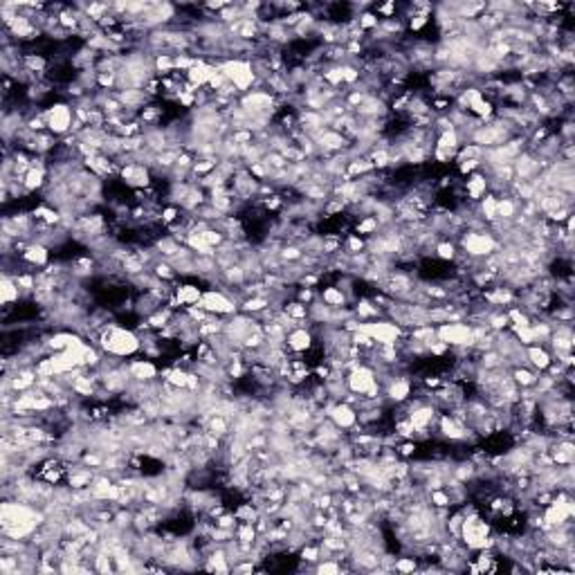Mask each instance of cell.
Wrapping results in <instances>:
<instances>
[{
  "mask_svg": "<svg viewBox=\"0 0 575 575\" xmlns=\"http://www.w3.org/2000/svg\"><path fill=\"white\" fill-rule=\"evenodd\" d=\"M477 207H479V214L483 218V223H486L488 227L492 223H497V196L488 191V194L477 203Z\"/></svg>",
  "mask_w": 575,
  "mask_h": 575,
  "instance_id": "cell-23",
  "label": "cell"
},
{
  "mask_svg": "<svg viewBox=\"0 0 575 575\" xmlns=\"http://www.w3.org/2000/svg\"><path fill=\"white\" fill-rule=\"evenodd\" d=\"M45 122L47 130L59 139L72 133L75 126V108L70 102H54L45 108Z\"/></svg>",
  "mask_w": 575,
  "mask_h": 575,
  "instance_id": "cell-4",
  "label": "cell"
},
{
  "mask_svg": "<svg viewBox=\"0 0 575 575\" xmlns=\"http://www.w3.org/2000/svg\"><path fill=\"white\" fill-rule=\"evenodd\" d=\"M49 252H52V250H49L47 245L32 240V243H29L25 247V252L21 254V261L29 270L36 272V268H47L49 266Z\"/></svg>",
  "mask_w": 575,
  "mask_h": 575,
  "instance_id": "cell-14",
  "label": "cell"
},
{
  "mask_svg": "<svg viewBox=\"0 0 575 575\" xmlns=\"http://www.w3.org/2000/svg\"><path fill=\"white\" fill-rule=\"evenodd\" d=\"M427 501H429V506H434V508H452L450 494H447L445 488L429 490V492H427Z\"/></svg>",
  "mask_w": 575,
  "mask_h": 575,
  "instance_id": "cell-30",
  "label": "cell"
},
{
  "mask_svg": "<svg viewBox=\"0 0 575 575\" xmlns=\"http://www.w3.org/2000/svg\"><path fill=\"white\" fill-rule=\"evenodd\" d=\"M151 272H153V277H158L160 281H164V284H176V279H178L176 268L164 259H158L155 263L151 266Z\"/></svg>",
  "mask_w": 575,
  "mask_h": 575,
  "instance_id": "cell-25",
  "label": "cell"
},
{
  "mask_svg": "<svg viewBox=\"0 0 575 575\" xmlns=\"http://www.w3.org/2000/svg\"><path fill=\"white\" fill-rule=\"evenodd\" d=\"M526 362H528V367L532 371H537V373H544L549 369V365L553 362V355H551V351L546 346H542V344H530L526 346Z\"/></svg>",
  "mask_w": 575,
  "mask_h": 575,
  "instance_id": "cell-16",
  "label": "cell"
},
{
  "mask_svg": "<svg viewBox=\"0 0 575 575\" xmlns=\"http://www.w3.org/2000/svg\"><path fill=\"white\" fill-rule=\"evenodd\" d=\"M270 306L272 304H270L268 295H256V297H247V299L240 301L238 312H245V315H252V317H261Z\"/></svg>",
  "mask_w": 575,
  "mask_h": 575,
  "instance_id": "cell-19",
  "label": "cell"
},
{
  "mask_svg": "<svg viewBox=\"0 0 575 575\" xmlns=\"http://www.w3.org/2000/svg\"><path fill=\"white\" fill-rule=\"evenodd\" d=\"M315 344H317L315 332H312L308 326L292 328L286 335V348L292 353V355H304V353L315 348Z\"/></svg>",
  "mask_w": 575,
  "mask_h": 575,
  "instance_id": "cell-8",
  "label": "cell"
},
{
  "mask_svg": "<svg viewBox=\"0 0 575 575\" xmlns=\"http://www.w3.org/2000/svg\"><path fill=\"white\" fill-rule=\"evenodd\" d=\"M459 256V245L457 240H450V238H440L436 247H434V259H438L440 263H454Z\"/></svg>",
  "mask_w": 575,
  "mask_h": 575,
  "instance_id": "cell-21",
  "label": "cell"
},
{
  "mask_svg": "<svg viewBox=\"0 0 575 575\" xmlns=\"http://www.w3.org/2000/svg\"><path fill=\"white\" fill-rule=\"evenodd\" d=\"M459 250L463 254H468L472 259H486L494 252H499L501 243L497 240V236L492 234L490 227L486 229H466L461 234V238L457 240Z\"/></svg>",
  "mask_w": 575,
  "mask_h": 575,
  "instance_id": "cell-2",
  "label": "cell"
},
{
  "mask_svg": "<svg viewBox=\"0 0 575 575\" xmlns=\"http://www.w3.org/2000/svg\"><path fill=\"white\" fill-rule=\"evenodd\" d=\"M360 330L365 332V335H369L376 344H398V342L405 337V330H402L396 321H391L389 317L360 321Z\"/></svg>",
  "mask_w": 575,
  "mask_h": 575,
  "instance_id": "cell-5",
  "label": "cell"
},
{
  "mask_svg": "<svg viewBox=\"0 0 575 575\" xmlns=\"http://www.w3.org/2000/svg\"><path fill=\"white\" fill-rule=\"evenodd\" d=\"M315 573L317 575H335V573H342V562L337 558H321L315 564Z\"/></svg>",
  "mask_w": 575,
  "mask_h": 575,
  "instance_id": "cell-28",
  "label": "cell"
},
{
  "mask_svg": "<svg viewBox=\"0 0 575 575\" xmlns=\"http://www.w3.org/2000/svg\"><path fill=\"white\" fill-rule=\"evenodd\" d=\"M328 418L335 422V427H339L342 431H351L360 422L358 420V409L353 405H348V402H344V400H339L330 407Z\"/></svg>",
  "mask_w": 575,
  "mask_h": 575,
  "instance_id": "cell-12",
  "label": "cell"
},
{
  "mask_svg": "<svg viewBox=\"0 0 575 575\" xmlns=\"http://www.w3.org/2000/svg\"><path fill=\"white\" fill-rule=\"evenodd\" d=\"M128 373L133 382H153L160 380V369L153 360H148L144 355H135L128 360Z\"/></svg>",
  "mask_w": 575,
  "mask_h": 575,
  "instance_id": "cell-10",
  "label": "cell"
},
{
  "mask_svg": "<svg viewBox=\"0 0 575 575\" xmlns=\"http://www.w3.org/2000/svg\"><path fill=\"white\" fill-rule=\"evenodd\" d=\"M510 378H512V382H514V385H517L519 389H530V387H535V382H537L539 373L532 371V369L526 365V367H514V369H510Z\"/></svg>",
  "mask_w": 575,
  "mask_h": 575,
  "instance_id": "cell-22",
  "label": "cell"
},
{
  "mask_svg": "<svg viewBox=\"0 0 575 575\" xmlns=\"http://www.w3.org/2000/svg\"><path fill=\"white\" fill-rule=\"evenodd\" d=\"M373 385H376V371H373V367H369V365H360L346 373V387L351 393L365 396Z\"/></svg>",
  "mask_w": 575,
  "mask_h": 575,
  "instance_id": "cell-9",
  "label": "cell"
},
{
  "mask_svg": "<svg viewBox=\"0 0 575 575\" xmlns=\"http://www.w3.org/2000/svg\"><path fill=\"white\" fill-rule=\"evenodd\" d=\"M355 21H358V27L362 29V32H367V34H371V32H376L378 29V25H380V16L373 12V7L371 9H365V12H360L358 16H355Z\"/></svg>",
  "mask_w": 575,
  "mask_h": 575,
  "instance_id": "cell-27",
  "label": "cell"
},
{
  "mask_svg": "<svg viewBox=\"0 0 575 575\" xmlns=\"http://www.w3.org/2000/svg\"><path fill=\"white\" fill-rule=\"evenodd\" d=\"M549 457L553 461L555 468H564V466H573L575 463V445L573 438H555L549 445Z\"/></svg>",
  "mask_w": 575,
  "mask_h": 575,
  "instance_id": "cell-11",
  "label": "cell"
},
{
  "mask_svg": "<svg viewBox=\"0 0 575 575\" xmlns=\"http://www.w3.org/2000/svg\"><path fill=\"white\" fill-rule=\"evenodd\" d=\"M319 301H324L328 308H344L348 306V299L346 295L342 292V288L337 286H324L319 288Z\"/></svg>",
  "mask_w": 575,
  "mask_h": 575,
  "instance_id": "cell-20",
  "label": "cell"
},
{
  "mask_svg": "<svg viewBox=\"0 0 575 575\" xmlns=\"http://www.w3.org/2000/svg\"><path fill=\"white\" fill-rule=\"evenodd\" d=\"M342 250L348 252V254H360V252H367V238H362L358 234H346Z\"/></svg>",
  "mask_w": 575,
  "mask_h": 575,
  "instance_id": "cell-29",
  "label": "cell"
},
{
  "mask_svg": "<svg viewBox=\"0 0 575 575\" xmlns=\"http://www.w3.org/2000/svg\"><path fill=\"white\" fill-rule=\"evenodd\" d=\"M102 348L104 355H113V358H122V360H130L142 353V337L135 328H126L115 324L106 326L97 337V344Z\"/></svg>",
  "mask_w": 575,
  "mask_h": 575,
  "instance_id": "cell-1",
  "label": "cell"
},
{
  "mask_svg": "<svg viewBox=\"0 0 575 575\" xmlns=\"http://www.w3.org/2000/svg\"><path fill=\"white\" fill-rule=\"evenodd\" d=\"M214 70H216V66H214V63L205 61V59H198V61H196V63L191 66V68L187 70V72H185V77H187V84H191V86H194L196 90H200V88H207L211 75H214Z\"/></svg>",
  "mask_w": 575,
  "mask_h": 575,
  "instance_id": "cell-15",
  "label": "cell"
},
{
  "mask_svg": "<svg viewBox=\"0 0 575 575\" xmlns=\"http://www.w3.org/2000/svg\"><path fill=\"white\" fill-rule=\"evenodd\" d=\"M216 68L225 75L229 84H234L240 95L250 93L256 86V72L252 68V61L247 59H225V61L216 63Z\"/></svg>",
  "mask_w": 575,
  "mask_h": 575,
  "instance_id": "cell-3",
  "label": "cell"
},
{
  "mask_svg": "<svg viewBox=\"0 0 575 575\" xmlns=\"http://www.w3.org/2000/svg\"><path fill=\"white\" fill-rule=\"evenodd\" d=\"M21 299H23V290L18 286L16 277L3 275V279H0V301H3V306H14Z\"/></svg>",
  "mask_w": 575,
  "mask_h": 575,
  "instance_id": "cell-17",
  "label": "cell"
},
{
  "mask_svg": "<svg viewBox=\"0 0 575 575\" xmlns=\"http://www.w3.org/2000/svg\"><path fill=\"white\" fill-rule=\"evenodd\" d=\"M198 306L203 308L209 315H218V317H229V315H236L238 312V304L234 299H231L227 292L223 290H216V288H209L203 292V297H200Z\"/></svg>",
  "mask_w": 575,
  "mask_h": 575,
  "instance_id": "cell-7",
  "label": "cell"
},
{
  "mask_svg": "<svg viewBox=\"0 0 575 575\" xmlns=\"http://www.w3.org/2000/svg\"><path fill=\"white\" fill-rule=\"evenodd\" d=\"M380 231V223L376 216H365V218H358L355 225H353V234H358L362 238H371L376 236Z\"/></svg>",
  "mask_w": 575,
  "mask_h": 575,
  "instance_id": "cell-24",
  "label": "cell"
},
{
  "mask_svg": "<svg viewBox=\"0 0 575 575\" xmlns=\"http://www.w3.org/2000/svg\"><path fill=\"white\" fill-rule=\"evenodd\" d=\"M436 339L445 342L450 348H472V326L468 321H447V324L436 326Z\"/></svg>",
  "mask_w": 575,
  "mask_h": 575,
  "instance_id": "cell-6",
  "label": "cell"
},
{
  "mask_svg": "<svg viewBox=\"0 0 575 575\" xmlns=\"http://www.w3.org/2000/svg\"><path fill=\"white\" fill-rule=\"evenodd\" d=\"M234 514H236L238 523H256V519L261 517V510L252 501H245V503H238Z\"/></svg>",
  "mask_w": 575,
  "mask_h": 575,
  "instance_id": "cell-26",
  "label": "cell"
},
{
  "mask_svg": "<svg viewBox=\"0 0 575 575\" xmlns=\"http://www.w3.org/2000/svg\"><path fill=\"white\" fill-rule=\"evenodd\" d=\"M488 191H490L488 176L483 174V171H474L472 176L463 180V196H466V200H470V203H479Z\"/></svg>",
  "mask_w": 575,
  "mask_h": 575,
  "instance_id": "cell-13",
  "label": "cell"
},
{
  "mask_svg": "<svg viewBox=\"0 0 575 575\" xmlns=\"http://www.w3.org/2000/svg\"><path fill=\"white\" fill-rule=\"evenodd\" d=\"M203 288H200L198 284H180L176 286V299H178V304L183 306V308H189V306H198V301L200 297H203Z\"/></svg>",
  "mask_w": 575,
  "mask_h": 575,
  "instance_id": "cell-18",
  "label": "cell"
}]
</instances>
